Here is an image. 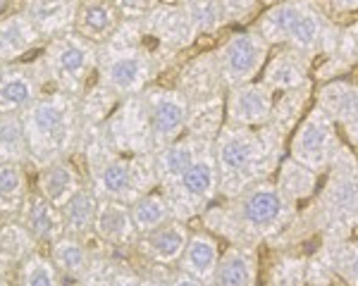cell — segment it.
Returning a JSON list of instances; mask_svg holds the SVG:
<instances>
[{
  "label": "cell",
  "mask_w": 358,
  "mask_h": 286,
  "mask_svg": "<svg viewBox=\"0 0 358 286\" xmlns=\"http://www.w3.org/2000/svg\"><path fill=\"white\" fill-rule=\"evenodd\" d=\"M299 205L289 203L273 179L246 188L234 198L213 203L199 217L201 227L224 243H270L296 217Z\"/></svg>",
  "instance_id": "obj_1"
},
{
  "label": "cell",
  "mask_w": 358,
  "mask_h": 286,
  "mask_svg": "<svg viewBox=\"0 0 358 286\" xmlns=\"http://www.w3.org/2000/svg\"><path fill=\"white\" fill-rule=\"evenodd\" d=\"M287 141L273 127H232L224 124L213 143L220 198H234L246 188L275 176L282 158L287 156Z\"/></svg>",
  "instance_id": "obj_2"
},
{
  "label": "cell",
  "mask_w": 358,
  "mask_h": 286,
  "mask_svg": "<svg viewBox=\"0 0 358 286\" xmlns=\"http://www.w3.org/2000/svg\"><path fill=\"white\" fill-rule=\"evenodd\" d=\"M253 27L270 45H287L308 55L313 65L332 55L342 38V22L322 0H282L265 8Z\"/></svg>",
  "instance_id": "obj_3"
},
{
  "label": "cell",
  "mask_w": 358,
  "mask_h": 286,
  "mask_svg": "<svg viewBox=\"0 0 358 286\" xmlns=\"http://www.w3.org/2000/svg\"><path fill=\"white\" fill-rule=\"evenodd\" d=\"M22 122L29 139L31 165L36 170L62 158H72L79 151L84 134V119L79 98L65 91H43L22 112Z\"/></svg>",
  "instance_id": "obj_4"
},
{
  "label": "cell",
  "mask_w": 358,
  "mask_h": 286,
  "mask_svg": "<svg viewBox=\"0 0 358 286\" xmlns=\"http://www.w3.org/2000/svg\"><path fill=\"white\" fill-rule=\"evenodd\" d=\"M310 220L317 241H344L358 234V153L342 146L332 167L322 176L320 188L310 203L301 205Z\"/></svg>",
  "instance_id": "obj_5"
},
{
  "label": "cell",
  "mask_w": 358,
  "mask_h": 286,
  "mask_svg": "<svg viewBox=\"0 0 358 286\" xmlns=\"http://www.w3.org/2000/svg\"><path fill=\"white\" fill-rule=\"evenodd\" d=\"M45 79L53 82V89L72 96H82L98 74V45L77 31L50 38L41 57Z\"/></svg>",
  "instance_id": "obj_6"
},
{
  "label": "cell",
  "mask_w": 358,
  "mask_h": 286,
  "mask_svg": "<svg viewBox=\"0 0 358 286\" xmlns=\"http://www.w3.org/2000/svg\"><path fill=\"white\" fill-rule=\"evenodd\" d=\"M344 146V136L339 131L337 122L322 110L320 105H310L306 117L299 122V127L294 129L287 143V153L299 160L306 167L317 172L320 176L327 174V170L332 167L337 153Z\"/></svg>",
  "instance_id": "obj_7"
},
{
  "label": "cell",
  "mask_w": 358,
  "mask_h": 286,
  "mask_svg": "<svg viewBox=\"0 0 358 286\" xmlns=\"http://www.w3.org/2000/svg\"><path fill=\"white\" fill-rule=\"evenodd\" d=\"M160 191L165 193L175 220L189 222V225L199 220L208 205L220 198V174H217L213 148L196 160L175 184L160 188Z\"/></svg>",
  "instance_id": "obj_8"
},
{
  "label": "cell",
  "mask_w": 358,
  "mask_h": 286,
  "mask_svg": "<svg viewBox=\"0 0 358 286\" xmlns=\"http://www.w3.org/2000/svg\"><path fill=\"white\" fill-rule=\"evenodd\" d=\"M270 50H273V45L265 41L263 33L253 24L229 33L215 48L224 89H234V86L261 79Z\"/></svg>",
  "instance_id": "obj_9"
},
{
  "label": "cell",
  "mask_w": 358,
  "mask_h": 286,
  "mask_svg": "<svg viewBox=\"0 0 358 286\" xmlns=\"http://www.w3.org/2000/svg\"><path fill=\"white\" fill-rule=\"evenodd\" d=\"M143 38L155 53L170 57L172 62L182 53H187L192 45L199 41L192 17L182 3H160L146 17H141Z\"/></svg>",
  "instance_id": "obj_10"
},
{
  "label": "cell",
  "mask_w": 358,
  "mask_h": 286,
  "mask_svg": "<svg viewBox=\"0 0 358 286\" xmlns=\"http://www.w3.org/2000/svg\"><path fill=\"white\" fill-rule=\"evenodd\" d=\"M141 98H143V105H146L155 151L187 134L189 100L179 93L175 86L151 84L141 93Z\"/></svg>",
  "instance_id": "obj_11"
},
{
  "label": "cell",
  "mask_w": 358,
  "mask_h": 286,
  "mask_svg": "<svg viewBox=\"0 0 358 286\" xmlns=\"http://www.w3.org/2000/svg\"><path fill=\"white\" fill-rule=\"evenodd\" d=\"M110 146L122 156H141V153H155L151 124H148L146 105L141 93L122 98L115 112L103 124Z\"/></svg>",
  "instance_id": "obj_12"
},
{
  "label": "cell",
  "mask_w": 358,
  "mask_h": 286,
  "mask_svg": "<svg viewBox=\"0 0 358 286\" xmlns=\"http://www.w3.org/2000/svg\"><path fill=\"white\" fill-rule=\"evenodd\" d=\"M313 100L337 122L346 146H351L358 153V82L349 77H339L332 82L317 84Z\"/></svg>",
  "instance_id": "obj_13"
},
{
  "label": "cell",
  "mask_w": 358,
  "mask_h": 286,
  "mask_svg": "<svg viewBox=\"0 0 358 286\" xmlns=\"http://www.w3.org/2000/svg\"><path fill=\"white\" fill-rule=\"evenodd\" d=\"M273 107L275 93L261 79L224 91V119L232 127H265Z\"/></svg>",
  "instance_id": "obj_14"
},
{
  "label": "cell",
  "mask_w": 358,
  "mask_h": 286,
  "mask_svg": "<svg viewBox=\"0 0 358 286\" xmlns=\"http://www.w3.org/2000/svg\"><path fill=\"white\" fill-rule=\"evenodd\" d=\"M43 65L0 62V114H22L43 93Z\"/></svg>",
  "instance_id": "obj_15"
},
{
  "label": "cell",
  "mask_w": 358,
  "mask_h": 286,
  "mask_svg": "<svg viewBox=\"0 0 358 286\" xmlns=\"http://www.w3.org/2000/svg\"><path fill=\"white\" fill-rule=\"evenodd\" d=\"M192 225L182 220H170L163 227L141 234L134 243V253L143 267H177L187 248Z\"/></svg>",
  "instance_id": "obj_16"
},
{
  "label": "cell",
  "mask_w": 358,
  "mask_h": 286,
  "mask_svg": "<svg viewBox=\"0 0 358 286\" xmlns=\"http://www.w3.org/2000/svg\"><path fill=\"white\" fill-rule=\"evenodd\" d=\"M175 89L189 103L208 100L215 96H224V84L220 77V65H217L215 48L201 50L194 57L182 62L175 77Z\"/></svg>",
  "instance_id": "obj_17"
},
{
  "label": "cell",
  "mask_w": 358,
  "mask_h": 286,
  "mask_svg": "<svg viewBox=\"0 0 358 286\" xmlns=\"http://www.w3.org/2000/svg\"><path fill=\"white\" fill-rule=\"evenodd\" d=\"M261 82L275 96L299 89V86L313 82V60L299 50L287 48V45H275L263 67Z\"/></svg>",
  "instance_id": "obj_18"
},
{
  "label": "cell",
  "mask_w": 358,
  "mask_h": 286,
  "mask_svg": "<svg viewBox=\"0 0 358 286\" xmlns=\"http://www.w3.org/2000/svg\"><path fill=\"white\" fill-rule=\"evenodd\" d=\"M261 246L227 243L217 262L213 286H261Z\"/></svg>",
  "instance_id": "obj_19"
},
{
  "label": "cell",
  "mask_w": 358,
  "mask_h": 286,
  "mask_svg": "<svg viewBox=\"0 0 358 286\" xmlns=\"http://www.w3.org/2000/svg\"><path fill=\"white\" fill-rule=\"evenodd\" d=\"M213 143L215 141H206V139H199V136L184 134V136H179L177 141L158 148V151L153 153V160H155V174H158L160 188L175 184L196 160L203 156L206 151H210Z\"/></svg>",
  "instance_id": "obj_20"
},
{
  "label": "cell",
  "mask_w": 358,
  "mask_h": 286,
  "mask_svg": "<svg viewBox=\"0 0 358 286\" xmlns=\"http://www.w3.org/2000/svg\"><path fill=\"white\" fill-rule=\"evenodd\" d=\"M94 236L110 250H134L138 232L131 222L129 205L120 200H101Z\"/></svg>",
  "instance_id": "obj_21"
},
{
  "label": "cell",
  "mask_w": 358,
  "mask_h": 286,
  "mask_svg": "<svg viewBox=\"0 0 358 286\" xmlns=\"http://www.w3.org/2000/svg\"><path fill=\"white\" fill-rule=\"evenodd\" d=\"M20 222L27 227V232L36 239V243H53L65 232V220L57 205L50 203L41 191H31L24 196L20 205Z\"/></svg>",
  "instance_id": "obj_22"
},
{
  "label": "cell",
  "mask_w": 358,
  "mask_h": 286,
  "mask_svg": "<svg viewBox=\"0 0 358 286\" xmlns=\"http://www.w3.org/2000/svg\"><path fill=\"white\" fill-rule=\"evenodd\" d=\"M220 255H222L220 239L208 232V229L199 227L192 229V234H189L187 248H184L182 257H179L177 267L194 274L196 279H201V282L210 286L217 270V262H220Z\"/></svg>",
  "instance_id": "obj_23"
},
{
  "label": "cell",
  "mask_w": 358,
  "mask_h": 286,
  "mask_svg": "<svg viewBox=\"0 0 358 286\" xmlns=\"http://www.w3.org/2000/svg\"><path fill=\"white\" fill-rule=\"evenodd\" d=\"M120 24H122V15L117 13L113 0H79L77 3L74 31L96 45L110 41Z\"/></svg>",
  "instance_id": "obj_24"
},
{
  "label": "cell",
  "mask_w": 358,
  "mask_h": 286,
  "mask_svg": "<svg viewBox=\"0 0 358 286\" xmlns=\"http://www.w3.org/2000/svg\"><path fill=\"white\" fill-rule=\"evenodd\" d=\"M339 77H349L358 82V20L342 27V38H339L337 50L313 65L315 86Z\"/></svg>",
  "instance_id": "obj_25"
},
{
  "label": "cell",
  "mask_w": 358,
  "mask_h": 286,
  "mask_svg": "<svg viewBox=\"0 0 358 286\" xmlns=\"http://www.w3.org/2000/svg\"><path fill=\"white\" fill-rule=\"evenodd\" d=\"M79 0H27L24 15L41 38H55L74 31Z\"/></svg>",
  "instance_id": "obj_26"
},
{
  "label": "cell",
  "mask_w": 358,
  "mask_h": 286,
  "mask_svg": "<svg viewBox=\"0 0 358 286\" xmlns=\"http://www.w3.org/2000/svg\"><path fill=\"white\" fill-rule=\"evenodd\" d=\"M261 286H308V253L296 248H268Z\"/></svg>",
  "instance_id": "obj_27"
},
{
  "label": "cell",
  "mask_w": 358,
  "mask_h": 286,
  "mask_svg": "<svg viewBox=\"0 0 358 286\" xmlns=\"http://www.w3.org/2000/svg\"><path fill=\"white\" fill-rule=\"evenodd\" d=\"M86 184H89V181H86V176L77 170L72 158H62V160H55V163L45 165V167L38 170V179H36V188L50 200V203L57 205V208H62V205Z\"/></svg>",
  "instance_id": "obj_28"
},
{
  "label": "cell",
  "mask_w": 358,
  "mask_h": 286,
  "mask_svg": "<svg viewBox=\"0 0 358 286\" xmlns=\"http://www.w3.org/2000/svg\"><path fill=\"white\" fill-rule=\"evenodd\" d=\"M273 181L282 191V196L289 200V203L301 208V205L310 203V200L315 198L322 176L310 167H306V165H301L299 160H294L289 153H287L275 172Z\"/></svg>",
  "instance_id": "obj_29"
},
{
  "label": "cell",
  "mask_w": 358,
  "mask_h": 286,
  "mask_svg": "<svg viewBox=\"0 0 358 286\" xmlns=\"http://www.w3.org/2000/svg\"><path fill=\"white\" fill-rule=\"evenodd\" d=\"M313 93H315V82H308V84L299 86V89L285 91V93H277L273 117H270L268 127H273L277 134H282L289 141L294 129L299 127V122H301L306 117V112H308Z\"/></svg>",
  "instance_id": "obj_30"
},
{
  "label": "cell",
  "mask_w": 358,
  "mask_h": 286,
  "mask_svg": "<svg viewBox=\"0 0 358 286\" xmlns=\"http://www.w3.org/2000/svg\"><path fill=\"white\" fill-rule=\"evenodd\" d=\"M94 248H89L86 239L72 236V234H62L60 239H55L50 243V260L57 267V272L62 274V279L72 284H79L86 270L91 267L94 260Z\"/></svg>",
  "instance_id": "obj_31"
},
{
  "label": "cell",
  "mask_w": 358,
  "mask_h": 286,
  "mask_svg": "<svg viewBox=\"0 0 358 286\" xmlns=\"http://www.w3.org/2000/svg\"><path fill=\"white\" fill-rule=\"evenodd\" d=\"M98 208H101V196H98L89 184L82 186L60 208L62 220H65V232L72 234V236L86 239V241L96 239L94 227H96Z\"/></svg>",
  "instance_id": "obj_32"
},
{
  "label": "cell",
  "mask_w": 358,
  "mask_h": 286,
  "mask_svg": "<svg viewBox=\"0 0 358 286\" xmlns=\"http://www.w3.org/2000/svg\"><path fill=\"white\" fill-rule=\"evenodd\" d=\"M41 36L29 22L24 10L0 20V62H15L17 57L27 55Z\"/></svg>",
  "instance_id": "obj_33"
},
{
  "label": "cell",
  "mask_w": 358,
  "mask_h": 286,
  "mask_svg": "<svg viewBox=\"0 0 358 286\" xmlns=\"http://www.w3.org/2000/svg\"><path fill=\"white\" fill-rule=\"evenodd\" d=\"M315 250L330 262L342 286H358V234L344 241L320 239Z\"/></svg>",
  "instance_id": "obj_34"
},
{
  "label": "cell",
  "mask_w": 358,
  "mask_h": 286,
  "mask_svg": "<svg viewBox=\"0 0 358 286\" xmlns=\"http://www.w3.org/2000/svg\"><path fill=\"white\" fill-rule=\"evenodd\" d=\"M224 124H227V119H224V96L189 103L187 134L206 141H215Z\"/></svg>",
  "instance_id": "obj_35"
},
{
  "label": "cell",
  "mask_w": 358,
  "mask_h": 286,
  "mask_svg": "<svg viewBox=\"0 0 358 286\" xmlns=\"http://www.w3.org/2000/svg\"><path fill=\"white\" fill-rule=\"evenodd\" d=\"M129 213H131V222H134L138 236L163 227L165 222L175 220V217H172V210H170V203H167L165 193L160 191V188L143 193V196H138L134 203H129Z\"/></svg>",
  "instance_id": "obj_36"
},
{
  "label": "cell",
  "mask_w": 358,
  "mask_h": 286,
  "mask_svg": "<svg viewBox=\"0 0 358 286\" xmlns=\"http://www.w3.org/2000/svg\"><path fill=\"white\" fill-rule=\"evenodd\" d=\"M34 246H36V239L27 232L20 220L0 225V274L13 267L17 270L22 260L34 253Z\"/></svg>",
  "instance_id": "obj_37"
},
{
  "label": "cell",
  "mask_w": 358,
  "mask_h": 286,
  "mask_svg": "<svg viewBox=\"0 0 358 286\" xmlns=\"http://www.w3.org/2000/svg\"><path fill=\"white\" fill-rule=\"evenodd\" d=\"M0 160L17 165H31L29 139L22 114H0Z\"/></svg>",
  "instance_id": "obj_38"
},
{
  "label": "cell",
  "mask_w": 358,
  "mask_h": 286,
  "mask_svg": "<svg viewBox=\"0 0 358 286\" xmlns=\"http://www.w3.org/2000/svg\"><path fill=\"white\" fill-rule=\"evenodd\" d=\"M120 105V98L108 89L106 84H101L96 79L89 89L79 96V110H82L84 127H98L106 124L108 117L115 112V107Z\"/></svg>",
  "instance_id": "obj_39"
},
{
  "label": "cell",
  "mask_w": 358,
  "mask_h": 286,
  "mask_svg": "<svg viewBox=\"0 0 358 286\" xmlns=\"http://www.w3.org/2000/svg\"><path fill=\"white\" fill-rule=\"evenodd\" d=\"M17 284L20 286H62V274L57 272L50 255L38 250L29 253L17 267Z\"/></svg>",
  "instance_id": "obj_40"
},
{
  "label": "cell",
  "mask_w": 358,
  "mask_h": 286,
  "mask_svg": "<svg viewBox=\"0 0 358 286\" xmlns=\"http://www.w3.org/2000/svg\"><path fill=\"white\" fill-rule=\"evenodd\" d=\"M182 5L187 8L189 17H192L196 31H199V38L217 36L222 29H227V22H224V17L220 13L217 0H187Z\"/></svg>",
  "instance_id": "obj_41"
},
{
  "label": "cell",
  "mask_w": 358,
  "mask_h": 286,
  "mask_svg": "<svg viewBox=\"0 0 358 286\" xmlns=\"http://www.w3.org/2000/svg\"><path fill=\"white\" fill-rule=\"evenodd\" d=\"M227 27H248L263 13L261 0H217Z\"/></svg>",
  "instance_id": "obj_42"
},
{
  "label": "cell",
  "mask_w": 358,
  "mask_h": 286,
  "mask_svg": "<svg viewBox=\"0 0 358 286\" xmlns=\"http://www.w3.org/2000/svg\"><path fill=\"white\" fill-rule=\"evenodd\" d=\"M0 191H3L10 200H15L17 205H22V200H24V196L29 193L24 165L0 160Z\"/></svg>",
  "instance_id": "obj_43"
},
{
  "label": "cell",
  "mask_w": 358,
  "mask_h": 286,
  "mask_svg": "<svg viewBox=\"0 0 358 286\" xmlns=\"http://www.w3.org/2000/svg\"><path fill=\"white\" fill-rule=\"evenodd\" d=\"M108 286H143V272L138 267L129 265L124 260L115 257V265L110 272V282Z\"/></svg>",
  "instance_id": "obj_44"
},
{
  "label": "cell",
  "mask_w": 358,
  "mask_h": 286,
  "mask_svg": "<svg viewBox=\"0 0 358 286\" xmlns=\"http://www.w3.org/2000/svg\"><path fill=\"white\" fill-rule=\"evenodd\" d=\"M113 3L117 13L122 15V20H141L165 0H113Z\"/></svg>",
  "instance_id": "obj_45"
},
{
  "label": "cell",
  "mask_w": 358,
  "mask_h": 286,
  "mask_svg": "<svg viewBox=\"0 0 358 286\" xmlns=\"http://www.w3.org/2000/svg\"><path fill=\"white\" fill-rule=\"evenodd\" d=\"M163 270V279L167 286H208L206 282L196 279L194 274L179 270V267H160Z\"/></svg>",
  "instance_id": "obj_46"
},
{
  "label": "cell",
  "mask_w": 358,
  "mask_h": 286,
  "mask_svg": "<svg viewBox=\"0 0 358 286\" xmlns=\"http://www.w3.org/2000/svg\"><path fill=\"white\" fill-rule=\"evenodd\" d=\"M325 3L334 17L358 15V0H325Z\"/></svg>",
  "instance_id": "obj_47"
},
{
  "label": "cell",
  "mask_w": 358,
  "mask_h": 286,
  "mask_svg": "<svg viewBox=\"0 0 358 286\" xmlns=\"http://www.w3.org/2000/svg\"><path fill=\"white\" fill-rule=\"evenodd\" d=\"M143 286H167L163 279V270L160 267H146L143 270Z\"/></svg>",
  "instance_id": "obj_48"
},
{
  "label": "cell",
  "mask_w": 358,
  "mask_h": 286,
  "mask_svg": "<svg viewBox=\"0 0 358 286\" xmlns=\"http://www.w3.org/2000/svg\"><path fill=\"white\" fill-rule=\"evenodd\" d=\"M13 213H20V205H17L15 200H10L3 191H0V215H13Z\"/></svg>",
  "instance_id": "obj_49"
},
{
  "label": "cell",
  "mask_w": 358,
  "mask_h": 286,
  "mask_svg": "<svg viewBox=\"0 0 358 286\" xmlns=\"http://www.w3.org/2000/svg\"><path fill=\"white\" fill-rule=\"evenodd\" d=\"M277 3H282V0H261L263 10H265V8H273V5H277Z\"/></svg>",
  "instance_id": "obj_50"
},
{
  "label": "cell",
  "mask_w": 358,
  "mask_h": 286,
  "mask_svg": "<svg viewBox=\"0 0 358 286\" xmlns=\"http://www.w3.org/2000/svg\"><path fill=\"white\" fill-rule=\"evenodd\" d=\"M0 286H10V284H8V279H5L3 274H0Z\"/></svg>",
  "instance_id": "obj_51"
},
{
  "label": "cell",
  "mask_w": 358,
  "mask_h": 286,
  "mask_svg": "<svg viewBox=\"0 0 358 286\" xmlns=\"http://www.w3.org/2000/svg\"><path fill=\"white\" fill-rule=\"evenodd\" d=\"M5 3H8V0H0V10H3V8H5Z\"/></svg>",
  "instance_id": "obj_52"
},
{
  "label": "cell",
  "mask_w": 358,
  "mask_h": 286,
  "mask_svg": "<svg viewBox=\"0 0 358 286\" xmlns=\"http://www.w3.org/2000/svg\"><path fill=\"white\" fill-rule=\"evenodd\" d=\"M170 3H187V0H170Z\"/></svg>",
  "instance_id": "obj_53"
},
{
  "label": "cell",
  "mask_w": 358,
  "mask_h": 286,
  "mask_svg": "<svg viewBox=\"0 0 358 286\" xmlns=\"http://www.w3.org/2000/svg\"><path fill=\"white\" fill-rule=\"evenodd\" d=\"M24 3H27V0H24Z\"/></svg>",
  "instance_id": "obj_54"
},
{
  "label": "cell",
  "mask_w": 358,
  "mask_h": 286,
  "mask_svg": "<svg viewBox=\"0 0 358 286\" xmlns=\"http://www.w3.org/2000/svg\"><path fill=\"white\" fill-rule=\"evenodd\" d=\"M210 286H213V284H210Z\"/></svg>",
  "instance_id": "obj_55"
}]
</instances>
